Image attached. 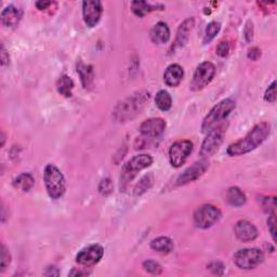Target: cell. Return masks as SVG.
<instances>
[{
  "mask_svg": "<svg viewBox=\"0 0 277 277\" xmlns=\"http://www.w3.org/2000/svg\"><path fill=\"white\" fill-rule=\"evenodd\" d=\"M10 63V56L9 53L7 52V50L4 45H2V66L5 67Z\"/></svg>",
  "mask_w": 277,
  "mask_h": 277,
  "instance_id": "f35d334b",
  "label": "cell"
},
{
  "mask_svg": "<svg viewBox=\"0 0 277 277\" xmlns=\"http://www.w3.org/2000/svg\"><path fill=\"white\" fill-rule=\"evenodd\" d=\"M244 35L246 37V40L248 41V43H250L251 40H253L254 38V25H253V22L251 21H248L245 25V29H244Z\"/></svg>",
  "mask_w": 277,
  "mask_h": 277,
  "instance_id": "8d00e7d4",
  "label": "cell"
},
{
  "mask_svg": "<svg viewBox=\"0 0 277 277\" xmlns=\"http://www.w3.org/2000/svg\"><path fill=\"white\" fill-rule=\"evenodd\" d=\"M5 141H6L5 133H4V131H2V146H4V145H5Z\"/></svg>",
  "mask_w": 277,
  "mask_h": 277,
  "instance_id": "7bdbcfd3",
  "label": "cell"
},
{
  "mask_svg": "<svg viewBox=\"0 0 277 277\" xmlns=\"http://www.w3.org/2000/svg\"><path fill=\"white\" fill-rule=\"evenodd\" d=\"M74 87L75 85L73 79L70 76H67V75H63L56 81L57 92L65 98H71L73 96Z\"/></svg>",
  "mask_w": 277,
  "mask_h": 277,
  "instance_id": "d4e9b609",
  "label": "cell"
},
{
  "mask_svg": "<svg viewBox=\"0 0 277 277\" xmlns=\"http://www.w3.org/2000/svg\"><path fill=\"white\" fill-rule=\"evenodd\" d=\"M34 184H35V179H34L30 173H21L13 180V187L22 192H29Z\"/></svg>",
  "mask_w": 277,
  "mask_h": 277,
  "instance_id": "cb8c5ba5",
  "label": "cell"
},
{
  "mask_svg": "<svg viewBox=\"0 0 277 277\" xmlns=\"http://www.w3.org/2000/svg\"><path fill=\"white\" fill-rule=\"evenodd\" d=\"M216 67L211 62L200 63L193 75L191 81V89L193 91L203 90L210 83L214 77Z\"/></svg>",
  "mask_w": 277,
  "mask_h": 277,
  "instance_id": "9c48e42d",
  "label": "cell"
},
{
  "mask_svg": "<svg viewBox=\"0 0 277 277\" xmlns=\"http://www.w3.org/2000/svg\"><path fill=\"white\" fill-rule=\"evenodd\" d=\"M150 40L156 45H165L170 39V29L165 22H158L149 33Z\"/></svg>",
  "mask_w": 277,
  "mask_h": 277,
  "instance_id": "d6986e66",
  "label": "cell"
},
{
  "mask_svg": "<svg viewBox=\"0 0 277 277\" xmlns=\"http://www.w3.org/2000/svg\"><path fill=\"white\" fill-rule=\"evenodd\" d=\"M263 210L268 214H274L276 210V198L275 197H264L261 200Z\"/></svg>",
  "mask_w": 277,
  "mask_h": 277,
  "instance_id": "f546056e",
  "label": "cell"
},
{
  "mask_svg": "<svg viewBox=\"0 0 277 277\" xmlns=\"http://www.w3.org/2000/svg\"><path fill=\"white\" fill-rule=\"evenodd\" d=\"M166 121L163 118H149L140 126V133L147 138H157L165 132Z\"/></svg>",
  "mask_w": 277,
  "mask_h": 277,
  "instance_id": "5bb4252c",
  "label": "cell"
},
{
  "mask_svg": "<svg viewBox=\"0 0 277 277\" xmlns=\"http://www.w3.org/2000/svg\"><path fill=\"white\" fill-rule=\"evenodd\" d=\"M44 182L46 191L51 199L61 198L66 191L65 178L62 171L55 165L49 164L44 170Z\"/></svg>",
  "mask_w": 277,
  "mask_h": 277,
  "instance_id": "3957f363",
  "label": "cell"
},
{
  "mask_svg": "<svg viewBox=\"0 0 277 277\" xmlns=\"http://www.w3.org/2000/svg\"><path fill=\"white\" fill-rule=\"evenodd\" d=\"M153 164V158L148 154H140L133 156L126 163L121 169L120 184L126 186L137 177V174L142 170L146 169Z\"/></svg>",
  "mask_w": 277,
  "mask_h": 277,
  "instance_id": "5b68a950",
  "label": "cell"
},
{
  "mask_svg": "<svg viewBox=\"0 0 277 277\" xmlns=\"http://www.w3.org/2000/svg\"><path fill=\"white\" fill-rule=\"evenodd\" d=\"M221 219V211L212 205H203L194 212V224L199 229H209Z\"/></svg>",
  "mask_w": 277,
  "mask_h": 277,
  "instance_id": "ba28073f",
  "label": "cell"
},
{
  "mask_svg": "<svg viewBox=\"0 0 277 277\" xmlns=\"http://www.w3.org/2000/svg\"><path fill=\"white\" fill-rule=\"evenodd\" d=\"M113 189H114L113 182L111 179H108V178L102 180L99 184V192L104 196L110 195L111 193L113 192Z\"/></svg>",
  "mask_w": 277,
  "mask_h": 277,
  "instance_id": "4dcf8cb0",
  "label": "cell"
},
{
  "mask_svg": "<svg viewBox=\"0 0 277 277\" xmlns=\"http://www.w3.org/2000/svg\"><path fill=\"white\" fill-rule=\"evenodd\" d=\"M165 6L161 4L152 5L146 2H132L131 3V10L139 18H143L144 15L158 10H164Z\"/></svg>",
  "mask_w": 277,
  "mask_h": 277,
  "instance_id": "ffe728a7",
  "label": "cell"
},
{
  "mask_svg": "<svg viewBox=\"0 0 277 277\" xmlns=\"http://www.w3.org/2000/svg\"><path fill=\"white\" fill-rule=\"evenodd\" d=\"M11 263V255L9 250L3 244L2 245V272H5L6 268Z\"/></svg>",
  "mask_w": 277,
  "mask_h": 277,
  "instance_id": "d6a6232c",
  "label": "cell"
},
{
  "mask_svg": "<svg viewBox=\"0 0 277 277\" xmlns=\"http://www.w3.org/2000/svg\"><path fill=\"white\" fill-rule=\"evenodd\" d=\"M207 267L216 275H222L223 272H224V268H225L224 264L222 262H219V261L211 262Z\"/></svg>",
  "mask_w": 277,
  "mask_h": 277,
  "instance_id": "d590c367",
  "label": "cell"
},
{
  "mask_svg": "<svg viewBox=\"0 0 277 277\" xmlns=\"http://www.w3.org/2000/svg\"><path fill=\"white\" fill-rule=\"evenodd\" d=\"M142 265H143L145 272L152 275H159L163 273V266L158 262L154 261V260H146Z\"/></svg>",
  "mask_w": 277,
  "mask_h": 277,
  "instance_id": "f1b7e54d",
  "label": "cell"
},
{
  "mask_svg": "<svg viewBox=\"0 0 277 277\" xmlns=\"http://www.w3.org/2000/svg\"><path fill=\"white\" fill-rule=\"evenodd\" d=\"M150 248L158 254H170L173 250V241L166 236H161L150 241Z\"/></svg>",
  "mask_w": 277,
  "mask_h": 277,
  "instance_id": "603a6c76",
  "label": "cell"
},
{
  "mask_svg": "<svg viewBox=\"0 0 277 277\" xmlns=\"http://www.w3.org/2000/svg\"><path fill=\"white\" fill-rule=\"evenodd\" d=\"M261 56V50L258 47H253L248 50V58L251 61H258Z\"/></svg>",
  "mask_w": 277,
  "mask_h": 277,
  "instance_id": "74e56055",
  "label": "cell"
},
{
  "mask_svg": "<svg viewBox=\"0 0 277 277\" xmlns=\"http://www.w3.org/2000/svg\"><path fill=\"white\" fill-rule=\"evenodd\" d=\"M148 99L149 94L145 91L138 92V94L125 99L115 107L113 113L115 119L120 122L131 120L143 110Z\"/></svg>",
  "mask_w": 277,
  "mask_h": 277,
  "instance_id": "7a4b0ae2",
  "label": "cell"
},
{
  "mask_svg": "<svg viewBox=\"0 0 277 277\" xmlns=\"http://www.w3.org/2000/svg\"><path fill=\"white\" fill-rule=\"evenodd\" d=\"M221 30V24L219 22H210L206 27L205 30V37H204V44H209L210 41L219 34Z\"/></svg>",
  "mask_w": 277,
  "mask_h": 277,
  "instance_id": "83f0119b",
  "label": "cell"
},
{
  "mask_svg": "<svg viewBox=\"0 0 277 277\" xmlns=\"http://www.w3.org/2000/svg\"><path fill=\"white\" fill-rule=\"evenodd\" d=\"M90 273H88L87 271H85V272H83V271H77L76 270V268H74V270L69 274L70 276H86V275H89Z\"/></svg>",
  "mask_w": 277,
  "mask_h": 277,
  "instance_id": "b9f144b4",
  "label": "cell"
},
{
  "mask_svg": "<svg viewBox=\"0 0 277 277\" xmlns=\"http://www.w3.org/2000/svg\"><path fill=\"white\" fill-rule=\"evenodd\" d=\"M230 51H231V46L228 41H221V43L217 47V54L221 57L228 56L230 54Z\"/></svg>",
  "mask_w": 277,
  "mask_h": 277,
  "instance_id": "836d02e7",
  "label": "cell"
},
{
  "mask_svg": "<svg viewBox=\"0 0 277 277\" xmlns=\"http://www.w3.org/2000/svg\"><path fill=\"white\" fill-rule=\"evenodd\" d=\"M103 13L102 3L99 0H87L82 3V18L88 27H95Z\"/></svg>",
  "mask_w": 277,
  "mask_h": 277,
  "instance_id": "8fae6325",
  "label": "cell"
},
{
  "mask_svg": "<svg viewBox=\"0 0 277 277\" xmlns=\"http://www.w3.org/2000/svg\"><path fill=\"white\" fill-rule=\"evenodd\" d=\"M184 77L183 67L179 64H171L164 73V81L169 87H178Z\"/></svg>",
  "mask_w": 277,
  "mask_h": 277,
  "instance_id": "e0dca14e",
  "label": "cell"
},
{
  "mask_svg": "<svg viewBox=\"0 0 277 277\" xmlns=\"http://www.w3.org/2000/svg\"><path fill=\"white\" fill-rule=\"evenodd\" d=\"M267 229H268V232H270L271 236L273 238V241H276V218H275V213L270 214V217H268Z\"/></svg>",
  "mask_w": 277,
  "mask_h": 277,
  "instance_id": "e575fe53",
  "label": "cell"
},
{
  "mask_svg": "<svg viewBox=\"0 0 277 277\" xmlns=\"http://www.w3.org/2000/svg\"><path fill=\"white\" fill-rule=\"evenodd\" d=\"M264 101H266V102L268 103H274L276 101V81L275 80L265 90Z\"/></svg>",
  "mask_w": 277,
  "mask_h": 277,
  "instance_id": "1f68e13d",
  "label": "cell"
},
{
  "mask_svg": "<svg viewBox=\"0 0 277 277\" xmlns=\"http://www.w3.org/2000/svg\"><path fill=\"white\" fill-rule=\"evenodd\" d=\"M104 249L101 245L94 244L81 249L76 256V262L82 266H91L99 263L103 258Z\"/></svg>",
  "mask_w": 277,
  "mask_h": 277,
  "instance_id": "7c38bea8",
  "label": "cell"
},
{
  "mask_svg": "<svg viewBox=\"0 0 277 277\" xmlns=\"http://www.w3.org/2000/svg\"><path fill=\"white\" fill-rule=\"evenodd\" d=\"M235 106H236V103L232 99H224L220 101L205 117L203 125H201V131L207 133L214 128L216 126L223 122V120L228 118V116L235 110Z\"/></svg>",
  "mask_w": 277,
  "mask_h": 277,
  "instance_id": "277c9868",
  "label": "cell"
},
{
  "mask_svg": "<svg viewBox=\"0 0 277 277\" xmlns=\"http://www.w3.org/2000/svg\"><path fill=\"white\" fill-rule=\"evenodd\" d=\"M155 103L159 110L163 112L169 111L172 106V99L169 92L166 90H159L155 97Z\"/></svg>",
  "mask_w": 277,
  "mask_h": 277,
  "instance_id": "484cf974",
  "label": "cell"
},
{
  "mask_svg": "<svg viewBox=\"0 0 277 277\" xmlns=\"http://www.w3.org/2000/svg\"><path fill=\"white\" fill-rule=\"evenodd\" d=\"M52 5L51 2H36L35 6L38 10L43 11V10H47L48 8Z\"/></svg>",
  "mask_w": 277,
  "mask_h": 277,
  "instance_id": "60d3db41",
  "label": "cell"
},
{
  "mask_svg": "<svg viewBox=\"0 0 277 277\" xmlns=\"http://www.w3.org/2000/svg\"><path fill=\"white\" fill-rule=\"evenodd\" d=\"M264 261V255L258 248H245L236 251L234 263L241 270H254Z\"/></svg>",
  "mask_w": 277,
  "mask_h": 277,
  "instance_id": "52a82bcc",
  "label": "cell"
},
{
  "mask_svg": "<svg viewBox=\"0 0 277 277\" xmlns=\"http://www.w3.org/2000/svg\"><path fill=\"white\" fill-rule=\"evenodd\" d=\"M193 152V143L189 140H181L173 143L169 148V161L172 167L180 168L188 161Z\"/></svg>",
  "mask_w": 277,
  "mask_h": 277,
  "instance_id": "30bf717a",
  "label": "cell"
},
{
  "mask_svg": "<svg viewBox=\"0 0 277 277\" xmlns=\"http://www.w3.org/2000/svg\"><path fill=\"white\" fill-rule=\"evenodd\" d=\"M226 200L231 206L234 207H241L246 204L247 197L245 193L242 192L237 187H232L229 189L228 193H226Z\"/></svg>",
  "mask_w": 277,
  "mask_h": 277,
  "instance_id": "7402d4cb",
  "label": "cell"
},
{
  "mask_svg": "<svg viewBox=\"0 0 277 277\" xmlns=\"http://www.w3.org/2000/svg\"><path fill=\"white\" fill-rule=\"evenodd\" d=\"M153 183H154V175L152 173L144 175V177L139 181L136 188H134V195L140 196L142 194H144L147 190L152 188Z\"/></svg>",
  "mask_w": 277,
  "mask_h": 277,
  "instance_id": "4316f807",
  "label": "cell"
},
{
  "mask_svg": "<svg viewBox=\"0 0 277 277\" xmlns=\"http://www.w3.org/2000/svg\"><path fill=\"white\" fill-rule=\"evenodd\" d=\"M193 26H194V19H188L180 25L177 32V36H175V40L171 47L172 51H174V50H177L179 48H182L188 43L190 33Z\"/></svg>",
  "mask_w": 277,
  "mask_h": 277,
  "instance_id": "ac0fdd59",
  "label": "cell"
},
{
  "mask_svg": "<svg viewBox=\"0 0 277 277\" xmlns=\"http://www.w3.org/2000/svg\"><path fill=\"white\" fill-rule=\"evenodd\" d=\"M270 133L271 125L266 121L260 122L256 125L244 138L232 143L226 149V153L232 157L245 155L261 145L270 136Z\"/></svg>",
  "mask_w": 277,
  "mask_h": 277,
  "instance_id": "6da1fadb",
  "label": "cell"
},
{
  "mask_svg": "<svg viewBox=\"0 0 277 277\" xmlns=\"http://www.w3.org/2000/svg\"><path fill=\"white\" fill-rule=\"evenodd\" d=\"M77 73L80 77L82 87L85 89L90 88L92 86V82H94V78H95L94 69H92V66L79 61L77 63Z\"/></svg>",
  "mask_w": 277,
  "mask_h": 277,
  "instance_id": "44dd1931",
  "label": "cell"
},
{
  "mask_svg": "<svg viewBox=\"0 0 277 277\" xmlns=\"http://www.w3.org/2000/svg\"><path fill=\"white\" fill-rule=\"evenodd\" d=\"M208 168L209 163L207 162V159H201V161L194 163L179 175V178L177 179V186H186V184L196 181L207 171Z\"/></svg>",
  "mask_w": 277,
  "mask_h": 277,
  "instance_id": "4fadbf2b",
  "label": "cell"
},
{
  "mask_svg": "<svg viewBox=\"0 0 277 277\" xmlns=\"http://www.w3.org/2000/svg\"><path fill=\"white\" fill-rule=\"evenodd\" d=\"M44 275L46 276H58L60 275V271H58V268L54 265H50L46 268V272L44 273Z\"/></svg>",
  "mask_w": 277,
  "mask_h": 277,
  "instance_id": "ab89813d",
  "label": "cell"
},
{
  "mask_svg": "<svg viewBox=\"0 0 277 277\" xmlns=\"http://www.w3.org/2000/svg\"><path fill=\"white\" fill-rule=\"evenodd\" d=\"M226 129H228V124L221 122L207 132V137L203 141L199 152L201 158L207 159L217 152L218 148L222 144Z\"/></svg>",
  "mask_w": 277,
  "mask_h": 277,
  "instance_id": "8992f818",
  "label": "cell"
},
{
  "mask_svg": "<svg viewBox=\"0 0 277 277\" xmlns=\"http://www.w3.org/2000/svg\"><path fill=\"white\" fill-rule=\"evenodd\" d=\"M22 18H23L22 9H20V8L15 7L13 5L6 7L2 11V15H0L2 24L5 27H9V28L18 26Z\"/></svg>",
  "mask_w": 277,
  "mask_h": 277,
  "instance_id": "2e32d148",
  "label": "cell"
},
{
  "mask_svg": "<svg viewBox=\"0 0 277 277\" xmlns=\"http://www.w3.org/2000/svg\"><path fill=\"white\" fill-rule=\"evenodd\" d=\"M234 233L235 236L242 242L254 241L259 235L258 229L253 223L247 220H240L235 224Z\"/></svg>",
  "mask_w": 277,
  "mask_h": 277,
  "instance_id": "9a60e30c",
  "label": "cell"
}]
</instances>
